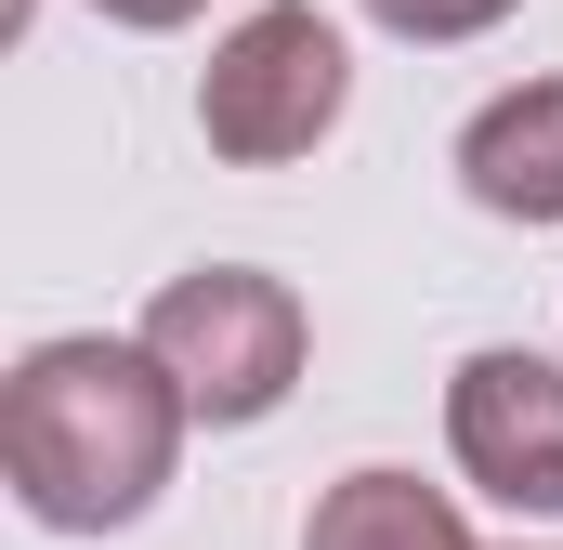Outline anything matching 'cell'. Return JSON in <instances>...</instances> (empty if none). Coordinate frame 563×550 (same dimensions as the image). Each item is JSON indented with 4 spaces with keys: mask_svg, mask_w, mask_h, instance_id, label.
I'll list each match as a JSON object with an SVG mask.
<instances>
[{
    "mask_svg": "<svg viewBox=\"0 0 563 550\" xmlns=\"http://www.w3.org/2000/svg\"><path fill=\"white\" fill-rule=\"evenodd\" d=\"M184 381L144 341H40L0 394V472L26 498V525L53 538H106L144 525L170 459H184Z\"/></svg>",
    "mask_w": 563,
    "mask_h": 550,
    "instance_id": "cell-1",
    "label": "cell"
},
{
    "mask_svg": "<svg viewBox=\"0 0 563 550\" xmlns=\"http://www.w3.org/2000/svg\"><path fill=\"white\" fill-rule=\"evenodd\" d=\"M341 106H354V53H341V26L314 0L236 13L223 53H210V79H197V132H210V157H236V170L314 157V144L341 132Z\"/></svg>",
    "mask_w": 563,
    "mask_h": 550,
    "instance_id": "cell-2",
    "label": "cell"
},
{
    "mask_svg": "<svg viewBox=\"0 0 563 550\" xmlns=\"http://www.w3.org/2000/svg\"><path fill=\"white\" fill-rule=\"evenodd\" d=\"M144 354L184 381L197 419H276L288 381H301V301L288 275H250V263H197L144 301Z\"/></svg>",
    "mask_w": 563,
    "mask_h": 550,
    "instance_id": "cell-3",
    "label": "cell"
},
{
    "mask_svg": "<svg viewBox=\"0 0 563 550\" xmlns=\"http://www.w3.org/2000/svg\"><path fill=\"white\" fill-rule=\"evenodd\" d=\"M445 446H459V472H472L498 512H563V367L525 354V341L459 354V381H445Z\"/></svg>",
    "mask_w": 563,
    "mask_h": 550,
    "instance_id": "cell-4",
    "label": "cell"
},
{
    "mask_svg": "<svg viewBox=\"0 0 563 550\" xmlns=\"http://www.w3.org/2000/svg\"><path fill=\"white\" fill-rule=\"evenodd\" d=\"M459 184H472V210H498V223H563V79H525V92L472 106Z\"/></svg>",
    "mask_w": 563,
    "mask_h": 550,
    "instance_id": "cell-5",
    "label": "cell"
},
{
    "mask_svg": "<svg viewBox=\"0 0 563 550\" xmlns=\"http://www.w3.org/2000/svg\"><path fill=\"white\" fill-rule=\"evenodd\" d=\"M301 550H472V525H459V498L420 485V472H341L314 498Z\"/></svg>",
    "mask_w": 563,
    "mask_h": 550,
    "instance_id": "cell-6",
    "label": "cell"
},
{
    "mask_svg": "<svg viewBox=\"0 0 563 550\" xmlns=\"http://www.w3.org/2000/svg\"><path fill=\"white\" fill-rule=\"evenodd\" d=\"M367 13H380L394 40H485L511 0H367Z\"/></svg>",
    "mask_w": 563,
    "mask_h": 550,
    "instance_id": "cell-7",
    "label": "cell"
},
{
    "mask_svg": "<svg viewBox=\"0 0 563 550\" xmlns=\"http://www.w3.org/2000/svg\"><path fill=\"white\" fill-rule=\"evenodd\" d=\"M92 13H106V26H197L210 0H92Z\"/></svg>",
    "mask_w": 563,
    "mask_h": 550,
    "instance_id": "cell-8",
    "label": "cell"
}]
</instances>
